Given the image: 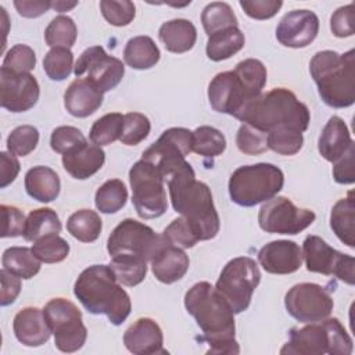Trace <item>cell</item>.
Instances as JSON below:
<instances>
[{
	"label": "cell",
	"mask_w": 355,
	"mask_h": 355,
	"mask_svg": "<svg viewBox=\"0 0 355 355\" xmlns=\"http://www.w3.org/2000/svg\"><path fill=\"white\" fill-rule=\"evenodd\" d=\"M330 227L341 243L349 248L355 247V201L352 191L340 198L331 208Z\"/></svg>",
	"instance_id": "29"
},
{
	"label": "cell",
	"mask_w": 355,
	"mask_h": 355,
	"mask_svg": "<svg viewBox=\"0 0 355 355\" xmlns=\"http://www.w3.org/2000/svg\"><path fill=\"white\" fill-rule=\"evenodd\" d=\"M237 148L247 155H258L266 153L268 147V133L254 128L248 123H243L236 135Z\"/></svg>",
	"instance_id": "45"
},
{
	"label": "cell",
	"mask_w": 355,
	"mask_h": 355,
	"mask_svg": "<svg viewBox=\"0 0 355 355\" xmlns=\"http://www.w3.org/2000/svg\"><path fill=\"white\" fill-rule=\"evenodd\" d=\"M132 202L143 219H155L166 212L168 200L165 179L148 161L140 159L129 171Z\"/></svg>",
	"instance_id": "8"
},
{
	"label": "cell",
	"mask_w": 355,
	"mask_h": 355,
	"mask_svg": "<svg viewBox=\"0 0 355 355\" xmlns=\"http://www.w3.org/2000/svg\"><path fill=\"white\" fill-rule=\"evenodd\" d=\"M1 67L12 72L29 73L36 67V54L26 44H15L6 53Z\"/></svg>",
	"instance_id": "48"
},
{
	"label": "cell",
	"mask_w": 355,
	"mask_h": 355,
	"mask_svg": "<svg viewBox=\"0 0 355 355\" xmlns=\"http://www.w3.org/2000/svg\"><path fill=\"white\" fill-rule=\"evenodd\" d=\"M61 189L60 176L49 166L37 165L25 173V190L29 197L39 202L54 201Z\"/></svg>",
	"instance_id": "28"
},
{
	"label": "cell",
	"mask_w": 355,
	"mask_h": 355,
	"mask_svg": "<svg viewBox=\"0 0 355 355\" xmlns=\"http://www.w3.org/2000/svg\"><path fill=\"white\" fill-rule=\"evenodd\" d=\"M1 263L6 270L25 280L36 276L42 265L32 248L28 247H8L3 252Z\"/></svg>",
	"instance_id": "32"
},
{
	"label": "cell",
	"mask_w": 355,
	"mask_h": 355,
	"mask_svg": "<svg viewBox=\"0 0 355 355\" xmlns=\"http://www.w3.org/2000/svg\"><path fill=\"white\" fill-rule=\"evenodd\" d=\"M126 349L136 355L166 354L164 349V334L159 324L151 318H140L123 333Z\"/></svg>",
	"instance_id": "21"
},
{
	"label": "cell",
	"mask_w": 355,
	"mask_h": 355,
	"mask_svg": "<svg viewBox=\"0 0 355 355\" xmlns=\"http://www.w3.org/2000/svg\"><path fill=\"white\" fill-rule=\"evenodd\" d=\"M165 182L173 209L191 225L200 241L214 239L219 233L220 219L211 189L196 179L193 166L184 161Z\"/></svg>",
	"instance_id": "2"
},
{
	"label": "cell",
	"mask_w": 355,
	"mask_h": 355,
	"mask_svg": "<svg viewBox=\"0 0 355 355\" xmlns=\"http://www.w3.org/2000/svg\"><path fill=\"white\" fill-rule=\"evenodd\" d=\"M78 6V1H51V8H54L55 11L58 12H65V11H69L72 10L73 7Z\"/></svg>",
	"instance_id": "59"
},
{
	"label": "cell",
	"mask_w": 355,
	"mask_h": 355,
	"mask_svg": "<svg viewBox=\"0 0 355 355\" xmlns=\"http://www.w3.org/2000/svg\"><path fill=\"white\" fill-rule=\"evenodd\" d=\"M32 251L40 262L57 263L64 261L69 254V244L58 234H49L36 240Z\"/></svg>",
	"instance_id": "43"
},
{
	"label": "cell",
	"mask_w": 355,
	"mask_h": 355,
	"mask_svg": "<svg viewBox=\"0 0 355 355\" xmlns=\"http://www.w3.org/2000/svg\"><path fill=\"white\" fill-rule=\"evenodd\" d=\"M309 72L320 98L333 108H347L355 103V51L340 54L318 51L309 61Z\"/></svg>",
	"instance_id": "5"
},
{
	"label": "cell",
	"mask_w": 355,
	"mask_h": 355,
	"mask_svg": "<svg viewBox=\"0 0 355 355\" xmlns=\"http://www.w3.org/2000/svg\"><path fill=\"white\" fill-rule=\"evenodd\" d=\"M283 184L284 175L273 164L243 165L229 179V194L232 201L240 207H255L276 197Z\"/></svg>",
	"instance_id": "7"
},
{
	"label": "cell",
	"mask_w": 355,
	"mask_h": 355,
	"mask_svg": "<svg viewBox=\"0 0 355 355\" xmlns=\"http://www.w3.org/2000/svg\"><path fill=\"white\" fill-rule=\"evenodd\" d=\"M304 144V136L300 132L293 130H276L268 133L269 150L282 155L297 154Z\"/></svg>",
	"instance_id": "50"
},
{
	"label": "cell",
	"mask_w": 355,
	"mask_h": 355,
	"mask_svg": "<svg viewBox=\"0 0 355 355\" xmlns=\"http://www.w3.org/2000/svg\"><path fill=\"white\" fill-rule=\"evenodd\" d=\"M354 349L352 338L337 318H326L306 323L288 331V341L280 354L295 355H349Z\"/></svg>",
	"instance_id": "6"
},
{
	"label": "cell",
	"mask_w": 355,
	"mask_h": 355,
	"mask_svg": "<svg viewBox=\"0 0 355 355\" xmlns=\"http://www.w3.org/2000/svg\"><path fill=\"white\" fill-rule=\"evenodd\" d=\"M245 43L244 33L239 29V26H230L222 29L211 36H208L207 42V57L211 61H223L239 53Z\"/></svg>",
	"instance_id": "31"
},
{
	"label": "cell",
	"mask_w": 355,
	"mask_h": 355,
	"mask_svg": "<svg viewBox=\"0 0 355 355\" xmlns=\"http://www.w3.org/2000/svg\"><path fill=\"white\" fill-rule=\"evenodd\" d=\"M354 3L337 8L330 18V29L337 37H349L354 35Z\"/></svg>",
	"instance_id": "53"
},
{
	"label": "cell",
	"mask_w": 355,
	"mask_h": 355,
	"mask_svg": "<svg viewBox=\"0 0 355 355\" xmlns=\"http://www.w3.org/2000/svg\"><path fill=\"white\" fill-rule=\"evenodd\" d=\"M105 161V153L96 144L87 141L62 154L64 169L78 180H85L97 173Z\"/></svg>",
	"instance_id": "25"
},
{
	"label": "cell",
	"mask_w": 355,
	"mask_h": 355,
	"mask_svg": "<svg viewBox=\"0 0 355 355\" xmlns=\"http://www.w3.org/2000/svg\"><path fill=\"white\" fill-rule=\"evenodd\" d=\"M73 294L87 312L105 315L114 326L122 324L132 311L130 297L110 265H92L82 270L73 284Z\"/></svg>",
	"instance_id": "3"
},
{
	"label": "cell",
	"mask_w": 355,
	"mask_h": 355,
	"mask_svg": "<svg viewBox=\"0 0 355 355\" xmlns=\"http://www.w3.org/2000/svg\"><path fill=\"white\" fill-rule=\"evenodd\" d=\"M319 18L311 10L288 11L276 28V39L284 47L302 49L318 36Z\"/></svg>",
	"instance_id": "19"
},
{
	"label": "cell",
	"mask_w": 355,
	"mask_h": 355,
	"mask_svg": "<svg viewBox=\"0 0 355 355\" xmlns=\"http://www.w3.org/2000/svg\"><path fill=\"white\" fill-rule=\"evenodd\" d=\"M193 151V132L186 128H169L157 141L143 151L141 159L151 162L166 180Z\"/></svg>",
	"instance_id": "14"
},
{
	"label": "cell",
	"mask_w": 355,
	"mask_h": 355,
	"mask_svg": "<svg viewBox=\"0 0 355 355\" xmlns=\"http://www.w3.org/2000/svg\"><path fill=\"white\" fill-rule=\"evenodd\" d=\"M259 282L261 272L255 259L237 257L223 266L215 288L226 300L234 313H241L250 306L252 294Z\"/></svg>",
	"instance_id": "9"
},
{
	"label": "cell",
	"mask_w": 355,
	"mask_h": 355,
	"mask_svg": "<svg viewBox=\"0 0 355 355\" xmlns=\"http://www.w3.org/2000/svg\"><path fill=\"white\" fill-rule=\"evenodd\" d=\"M158 37L168 51L182 54L194 47L197 40V29L191 21L176 18L166 21L159 26Z\"/></svg>",
	"instance_id": "27"
},
{
	"label": "cell",
	"mask_w": 355,
	"mask_h": 355,
	"mask_svg": "<svg viewBox=\"0 0 355 355\" xmlns=\"http://www.w3.org/2000/svg\"><path fill=\"white\" fill-rule=\"evenodd\" d=\"M60 232L61 222L57 212L51 208H37L26 216L22 236L26 241L35 243L44 236L58 234Z\"/></svg>",
	"instance_id": "33"
},
{
	"label": "cell",
	"mask_w": 355,
	"mask_h": 355,
	"mask_svg": "<svg viewBox=\"0 0 355 355\" xmlns=\"http://www.w3.org/2000/svg\"><path fill=\"white\" fill-rule=\"evenodd\" d=\"M104 93L85 78H76L64 93L65 110L76 118H86L94 114L103 104Z\"/></svg>",
	"instance_id": "24"
},
{
	"label": "cell",
	"mask_w": 355,
	"mask_h": 355,
	"mask_svg": "<svg viewBox=\"0 0 355 355\" xmlns=\"http://www.w3.org/2000/svg\"><path fill=\"white\" fill-rule=\"evenodd\" d=\"M201 24L205 33L211 36L222 29L237 26V17L227 3L212 1L202 10Z\"/></svg>",
	"instance_id": "38"
},
{
	"label": "cell",
	"mask_w": 355,
	"mask_h": 355,
	"mask_svg": "<svg viewBox=\"0 0 355 355\" xmlns=\"http://www.w3.org/2000/svg\"><path fill=\"white\" fill-rule=\"evenodd\" d=\"M0 103L11 112H25L33 108L40 96L36 78L31 73H18L7 68L0 69Z\"/></svg>",
	"instance_id": "17"
},
{
	"label": "cell",
	"mask_w": 355,
	"mask_h": 355,
	"mask_svg": "<svg viewBox=\"0 0 355 355\" xmlns=\"http://www.w3.org/2000/svg\"><path fill=\"white\" fill-rule=\"evenodd\" d=\"M283 1L280 0H241L240 7L244 12L254 19H269L277 14L282 8Z\"/></svg>",
	"instance_id": "54"
},
{
	"label": "cell",
	"mask_w": 355,
	"mask_h": 355,
	"mask_svg": "<svg viewBox=\"0 0 355 355\" xmlns=\"http://www.w3.org/2000/svg\"><path fill=\"white\" fill-rule=\"evenodd\" d=\"M354 140L344 119H341L337 115H333L327 121L319 136L318 150L326 161L334 164L343 155H345V153L349 150Z\"/></svg>",
	"instance_id": "26"
},
{
	"label": "cell",
	"mask_w": 355,
	"mask_h": 355,
	"mask_svg": "<svg viewBox=\"0 0 355 355\" xmlns=\"http://www.w3.org/2000/svg\"><path fill=\"white\" fill-rule=\"evenodd\" d=\"M123 130V115L119 112H110L98 118L90 128L89 139L93 144L101 147L121 139Z\"/></svg>",
	"instance_id": "40"
},
{
	"label": "cell",
	"mask_w": 355,
	"mask_h": 355,
	"mask_svg": "<svg viewBox=\"0 0 355 355\" xmlns=\"http://www.w3.org/2000/svg\"><path fill=\"white\" fill-rule=\"evenodd\" d=\"M186 311L196 319L208 343V354H239L234 312L208 282H198L184 294Z\"/></svg>",
	"instance_id": "1"
},
{
	"label": "cell",
	"mask_w": 355,
	"mask_h": 355,
	"mask_svg": "<svg viewBox=\"0 0 355 355\" xmlns=\"http://www.w3.org/2000/svg\"><path fill=\"white\" fill-rule=\"evenodd\" d=\"M128 201V189L119 179L104 182L96 191L94 204L103 214H115L125 207Z\"/></svg>",
	"instance_id": "36"
},
{
	"label": "cell",
	"mask_w": 355,
	"mask_h": 355,
	"mask_svg": "<svg viewBox=\"0 0 355 355\" xmlns=\"http://www.w3.org/2000/svg\"><path fill=\"white\" fill-rule=\"evenodd\" d=\"M226 150V137L212 126H200L193 132V151L205 158H215Z\"/></svg>",
	"instance_id": "41"
},
{
	"label": "cell",
	"mask_w": 355,
	"mask_h": 355,
	"mask_svg": "<svg viewBox=\"0 0 355 355\" xmlns=\"http://www.w3.org/2000/svg\"><path fill=\"white\" fill-rule=\"evenodd\" d=\"M14 7L18 14L25 18H37L51 8L49 0H15Z\"/></svg>",
	"instance_id": "58"
},
{
	"label": "cell",
	"mask_w": 355,
	"mask_h": 355,
	"mask_svg": "<svg viewBox=\"0 0 355 355\" xmlns=\"http://www.w3.org/2000/svg\"><path fill=\"white\" fill-rule=\"evenodd\" d=\"M315 212L297 207L290 198L279 196L266 201L258 214L259 227L266 233L298 234L315 222Z\"/></svg>",
	"instance_id": "13"
},
{
	"label": "cell",
	"mask_w": 355,
	"mask_h": 355,
	"mask_svg": "<svg viewBox=\"0 0 355 355\" xmlns=\"http://www.w3.org/2000/svg\"><path fill=\"white\" fill-rule=\"evenodd\" d=\"M161 53L150 36H135L123 49L125 64L133 69H150L159 61Z\"/></svg>",
	"instance_id": "30"
},
{
	"label": "cell",
	"mask_w": 355,
	"mask_h": 355,
	"mask_svg": "<svg viewBox=\"0 0 355 355\" xmlns=\"http://www.w3.org/2000/svg\"><path fill=\"white\" fill-rule=\"evenodd\" d=\"M12 330L17 340L26 347H40L49 341L51 334L43 309L36 306L19 309L14 316Z\"/></svg>",
	"instance_id": "23"
},
{
	"label": "cell",
	"mask_w": 355,
	"mask_h": 355,
	"mask_svg": "<svg viewBox=\"0 0 355 355\" xmlns=\"http://www.w3.org/2000/svg\"><path fill=\"white\" fill-rule=\"evenodd\" d=\"M302 258L309 272L324 276H336L341 282L354 286L355 259L330 247L322 237L309 234L302 243Z\"/></svg>",
	"instance_id": "12"
},
{
	"label": "cell",
	"mask_w": 355,
	"mask_h": 355,
	"mask_svg": "<svg viewBox=\"0 0 355 355\" xmlns=\"http://www.w3.org/2000/svg\"><path fill=\"white\" fill-rule=\"evenodd\" d=\"M151 270L155 279L165 284L180 280L189 270L190 259L183 248L169 243L168 240L155 251L150 259Z\"/></svg>",
	"instance_id": "22"
},
{
	"label": "cell",
	"mask_w": 355,
	"mask_h": 355,
	"mask_svg": "<svg viewBox=\"0 0 355 355\" xmlns=\"http://www.w3.org/2000/svg\"><path fill=\"white\" fill-rule=\"evenodd\" d=\"M151 123L144 114L128 112L123 115V130L121 135V143L125 146H137L150 133Z\"/></svg>",
	"instance_id": "46"
},
{
	"label": "cell",
	"mask_w": 355,
	"mask_h": 355,
	"mask_svg": "<svg viewBox=\"0 0 355 355\" xmlns=\"http://www.w3.org/2000/svg\"><path fill=\"white\" fill-rule=\"evenodd\" d=\"M354 158H355V146L352 144L349 150L333 166V178L340 184H352L355 182L354 172Z\"/></svg>",
	"instance_id": "55"
},
{
	"label": "cell",
	"mask_w": 355,
	"mask_h": 355,
	"mask_svg": "<svg viewBox=\"0 0 355 355\" xmlns=\"http://www.w3.org/2000/svg\"><path fill=\"white\" fill-rule=\"evenodd\" d=\"M237 119L266 133L276 130L302 133L308 129L311 114L291 90L275 87L251 100Z\"/></svg>",
	"instance_id": "4"
},
{
	"label": "cell",
	"mask_w": 355,
	"mask_h": 355,
	"mask_svg": "<svg viewBox=\"0 0 355 355\" xmlns=\"http://www.w3.org/2000/svg\"><path fill=\"white\" fill-rule=\"evenodd\" d=\"M100 10L105 21L114 26H126L136 15V7L129 0H101Z\"/></svg>",
	"instance_id": "47"
},
{
	"label": "cell",
	"mask_w": 355,
	"mask_h": 355,
	"mask_svg": "<svg viewBox=\"0 0 355 355\" xmlns=\"http://www.w3.org/2000/svg\"><path fill=\"white\" fill-rule=\"evenodd\" d=\"M162 234L165 236V239L169 243H172V244H175V245H178L183 250L184 248H191L200 241L197 233L194 232L191 225L183 216H179V218L173 219L165 227Z\"/></svg>",
	"instance_id": "49"
},
{
	"label": "cell",
	"mask_w": 355,
	"mask_h": 355,
	"mask_svg": "<svg viewBox=\"0 0 355 355\" xmlns=\"http://www.w3.org/2000/svg\"><path fill=\"white\" fill-rule=\"evenodd\" d=\"M73 73L76 78L86 75V80L105 93L119 85L125 75V65L119 58L108 55L101 46H92L79 55Z\"/></svg>",
	"instance_id": "16"
},
{
	"label": "cell",
	"mask_w": 355,
	"mask_h": 355,
	"mask_svg": "<svg viewBox=\"0 0 355 355\" xmlns=\"http://www.w3.org/2000/svg\"><path fill=\"white\" fill-rule=\"evenodd\" d=\"M39 143V130L32 125H21L11 130L7 137V150L15 157L31 154Z\"/></svg>",
	"instance_id": "44"
},
{
	"label": "cell",
	"mask_w": 355,
	"mask_h": 355,
	"mask_svg": "<svg viewBox=\"0 0 355 355\" xmlns=\"http://www.w3.org/2000/svg\"><path fill=\"white\" fill-rule=\"evenodd\" d=\"M73 68V54L71 49L54 47L50 49L43 58V69L46 75L55 82L65 80Z\"/></svg>",
	"instance_id": "42"
},
{
	"label": "cell",
	"mask_w": 355,
	"mask_h": 355,
	"mask_svg": "<svg viewBox=\"0 0 355 355\" xmlns=\"http://www.w3.org/2000/svg\"><path fill=\"white\" fill-rule=\"evenodd\" d=\"M234 73L241 80L243 86L245 87L248 96L254 100L262 93V89L266 85V67L255 58H247L240 61L236 68Z\"/></svg>",
	"instance_id": "37"
},
{
	"label": "cell",
	"mask_w": 355,
	"mask_h": 355,
	"mask_svg": "<svg viewBox=\"0 0 355 355\" xmlns=\"http://www.w3.org/2000/svg\"><path fill=\"white\" fill-rule=\"evenodd\" d=\"M1 214V237H18L22 236L25 227V215L24 212L14 205H0Z\"/></svg>",
	"instance_id": "52"
},
{
	"label": "cell",
	"mask_w": 355,
	"mask_h": 355,
	"mask_svg": "<svg viewBox=\"0 0 355 355\" xmlns=\"http://www.w3.org/2000/svg\"><path fill=\"white\" fill-rule=\"evenodd\" d=\"M86 141V137L78 128L68 125L55 128L50 136V146L58 154H65Z\"/></svg>",
	"instance_id": "51"
},
{
	"label": "cell",
	"mask_w": 355,
	"mask_h": 355,
	"mask_svg": "<svg viewBox=\"0 0 355 355\" xmlns=\"http://www.w3.org/2000/svg\"><path fill=\"white\" fill-rule=\"evenodd\" d=\"M165 241L162 233L158 234L150 226L128 218L111 232L107 240V251L110 257L126 254L141 257L148 262Z\"/></svg>",
	"instance_id": "11"
},
{
	"label": "cell",
	"mask_w": 355,
	"mask_h": 355,
	"mask_svg": "<svg viewBox=\"0 0 355 355\" xmlns=\"http://www.w3.org/2000/svg\"><path fill=\"white\" fill-rule=\"evenodd\" d=\"M78 37V28L73 19L68 15H57L50 21L44 31V40L47 46L71 49Z\"/></svg>",
	"instance_id": "39"
},
{
	"label": "cell",
	"mask_w": 355,
	"mask_h": 355,
	"mask_svg": "<svg viewBox=\"0 0 355 355\" xmlns=\"http://www.w3.org/2000/svg\"><path fill=\"white\" fill-rule=\"evenodd\" d=\"M19 162L11 153H0V187L6 189L19 173Z\"/></svg>",
	"instance_id": "57"
},
{
	"label": "cell",
	"mask_w": 355,
	"mask_h": 355,
	"mask_svg": "<svg viewBox=\"0 0 355 355\" xmlns=\"http://www.w3.org/2000/svg\"><path fill=\"white\" fill-rule=\"evenodd\" d=\"M101 218L96 211L92 209L75 211L67 220L68 233L82 243L96 241L101 233Z\"/></svg>",
	"instance_id": "34"
},
{
	"label": "cell",
	"mask_w": 355,
	"mask_h": 355,
	"mask_svg": "<svg viewBox=\"0 0 355 355\" xmlns=\"http://www.w3.org/2000/svg\"><path fill=\"white\" fill-rule=\"evenodd\" d=\"M44 319L54 334V344L61 352H76L87 338V329L82 322V312L67 298H53L43 308Z\"/></svg>",
	"instance_id": "10"
},
{
	"label": "cell",
	"mask_w": 355,
	"mask_h": 355,
	"mask_svg": "<svg viewBox=\"0 0 355 355\" xmlns=\"http://www.w3.org/2000/svg\"><path fill=\"white\" fill-rule=\"evenodd\" d=\"M258 262L272 275H290L302 265V251L291 240H275L258 251Z\"/></svg>",
	"instance_id": "20"
},
{
	"label": "cell",
	"mask_w": 355,
	"mask_h": 355,
	"mask_svg": "<svg viewBox=\"0 0 355 355\" xmlns=\"http://www.w3.org/2000/svg\"><path fill=\"white\" fill-rule=\"evenodd\" d=\"M110 268L116 276V280L128 287L140 284L147 275V261L136 255L123 254L111 257Z\"/></svg>",
	"instance_id": "35"
},
{
	"label": "cell",
	"mask_w": 355,
	"mask_h": 355,
	"mask_svg": "<svg viewBox=\"0 0 355 355\" xmlns=\"http://www.w3.org/2000/svg\"><path fill=\"white\" fill-rule=\"evenodd\" d=\"M208 100L216 112L227 114L234 118L252 100L234 71L216 73L208 85Z\"/></svg>",
	"instance_id": "18"
},
{
	"label": "cell",
	"mask_w": 355,
	"mask_h": 355,
	"mask_svg": "<svg viewBox=\"0 0 355 355\" xmlns=\"http://www.w3.org/2000/svg\"><path fill=\"white\" fill-rule=\"evenodd\" d=\"M0 280H1L0 305L7 306L17 300V297L21 291V280L18 276L10 273L4 268L0 270Z\"/></svg>",
	"instance_id": "56"
},
{
	"label": "cell",
	"mask_w": 355,
	"mask_h": 355,
	"mask_svg": "<svg viewBox=\"0 0 355 355\" xmlns=\"http://www.w3.org/2000/svg\"><path fill=\"white\" fill-rule=\"evenodd\" d=\"M290 316L301 323L319 322L330 316L334 302L330 293L316 283H298L284 297Z\"/></svg>",
	"instance_id": "15"
}]
</instances>
